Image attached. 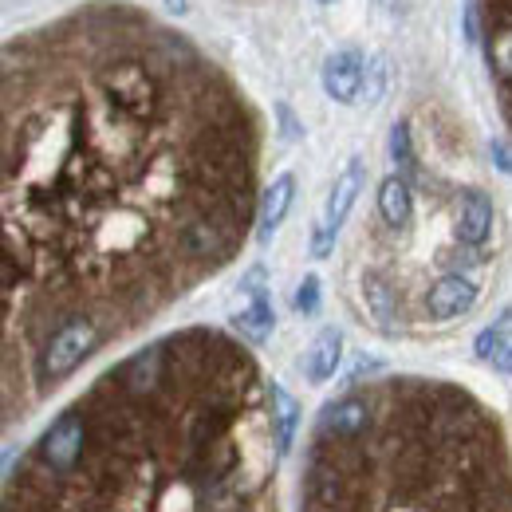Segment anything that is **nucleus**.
<instances>
[{"label":"nucleus","mask_w":512,"mask_h":512,"mask_svg":"<svg viewBox=\"0 0 512 512\" xmlns=\"http://www.w3.org/2000/svg\"><path fill=\"white\" fill-rule=\"evenodd\" d=\"M296 512H512V446L465 386L390 375L327 402Z\"/></svg>","instance_id":"3"},{"label":"nucleus","mask_w":512,"mask_h":512,"mask_svg":"<svg viewBox=\"0 0 512 512\" xmlns=\"http://www.w3.org/2000/svg\"><path fill=\"white\" fill-rule=\"evenodd\" d=\"M363 178H367V170H363V162H359V158H351V162H347V170L335 178L331 197H327V209H323L320 229H316V237H312V253L316 256L331 253L335 233L343 229V221H347V213H351L355 197H359V190H363Z\"/></svg>","instance_id":"5"},{"label":"nucleus","mask_w":512,"mask_h":512,"mask_svg":"<svg viewBox=\"0 0 512 512\" xmlns=\"http://www.w3.org/2000/svg\"><path fill=\"white\" fill-rule=\"evenodd\" d=\"M272 414H276V438H280V449L288 453L292 438H296V426H300V406H296V398H292L280 383H272Z\"/></svg>","instance_id":"14"},{"label":"nucleus","mask_w":512,"mask_h":512,"mask_svg":"<svg viewBox=\"0 0 512 512\" xmlns=\"http://www.w3.org/2000/svg\"><path fill=\"white\" fill-rule=\"evenodd\" d=\"M260 123L190 36L87 4L4 44V426L241 253Z\"/></svg>","instance_id":"1"},{"label":"nucleus","mask_w":512,"mask_h":512,"mask_svg":"<svg viewBox=\"0 0 512 512\" xmlns=\"http://www.w3.org/2000/svg\"><path fill=\"white\" fill-rule=\"evenodd\" d=\"M363 79H367V64L359 48H339L323 60V91L335 103H355L363 91Z\"/></svg>","instance_id":"8"},{"label":"nucleus","mask_w":512,"mask_h":512,"mask_svg":"<svg viewBox=\"0 0 512 512\" xmlns=\"http://www.w3.org/2000/svg\"><path fill=\"white\" fill-rule=\"evenodd\" d=\"M292 197H296V178H292V174H280V178L264 190L260 209H256V241H272V233L280 229V221H284Z\"/></svg>","instance_id":"10"},{"label":"nucleus","mask_w":512,"mask_h":512,"mask_svg":"<svg viewBox=\"0 0 512 512\" xmlns=\"http://www.w3.org/2000/svg\"><path fill=\"white\" fill-rule=\"evenodd\" d=\"M379 217H383L386 229H394V233L414 225V186H410L406 174H390L379 186Z\"/></svg>","instance_id":"9"},{"label":"nucleus","mask_w":512,"mask_h":512,"mask_svg":"<svg viewBox=\"0 0 512 512\" xmlns=\"http://www.w3.org/2000/svg\"><path fill=\"white\" fill-rule=\"evenodd\" d=\"M477 355L493 363V371L512 375V327H489L477 335Z\"/></svg>","instance_id":"13"},{"label":"nucleus","mask_w":512,"mask_h":512,"mask_svg":"<svg viewBox=\"0 0 512 512\" xmlns=\"http://www.w3.org/2000/svg\"><path fill=\"white\" fill-rule=\"evenodd\" d=\"M390 158H394V166H398L402 174H410V170L418 166L414 146H410V123H406V119L394 123V130H390Z\"/></svg>","instance_id":"15"},{"label":"nucleus","mask_w":512,"mask_h":512,"mask_svg":"<svg viewBox=\"0 0 512 512\" xmlns=\"http://www.w3.org/2000/svg\"><path fill=\"white\" fill-rule=\"evenodd\" d=\"M296 308H300L304 316H312V312L320 308V280H316V276H304V284H300V292H296Z\"/></svg>","instance_id":"16"},{"label":"nucleus","mask_w":512,"mask_h":512,"mask_svg":"<svg viewBox=\"0 0 512 512\" xmlns=\"http://www.w3.org/2000/svg\"><path fill=\"white\" fill-rule=\"evenodd\" d=\"M280 453L249 347L186 327L60 410L8 469L0 512H280Z\"/></svg>","instance_id":"2"},{"label":"nucleus","mask_w":512,"mask_h":512,"mask_svg":"<svg viewBox=\"0 0 512 512\" xmlns=\"http://www.w3.org/2000/svg\"><path fill=\"white\" fill-rule=\"evenodd\" d=\"M320 4H335V0H320Z\"/></svg>","instance_id":"18"},{"label":"nucleus","mask_w":512,"mask_h":512,"mask_svg":"<svg viewBox=\"0 0 512 512\" xmlns=\"http://www.w3.org/2000/svg\"><path fill=\"white\" fill-rule=\"evenodd\" d=\"M339 355H343V335H339V327H323L320 335H316V343L308 347V355H304L308 379H312V383H327V379L335 375V367H339Z\"/></svg>","instance_id":"11"},{"label":"nucleus","mask_w":512,"mask_h":512,"mask_svg":"<svg viewBox=\"0 0 512 512\" xmlns=\"http://www.w3.org/2000/svg\"><path fill=\"white\" fill-rule=\"evenodd\" d=\"M233 327H237V335L249 339V343H264V339L272 335V308H268V296H264L260 288L253 292V304L233 316Z\"/></svg>","instance_id":"12"},{"label":"nucleus","mask_w":512,"mask_h":512,"mask_svg":"<svg viewBox=\"0 0 512 512\" xmlns=\"http://www.w3.org/2000/svg\"><path fill=\"white\" fill-rule=\"evenodd\" d=\"M477 12L485 20V64L497 87L501 115L512 130V0H477Z\"/></svg>","instance_id":"4"},{"label":"nucleus","mask_w":512,"mask_h":512,"mask_svg":"<svg viewBox=\"0 0 512 512\" xmlns=\"http://www.w3.org/2000/svg\"><path fill=\"white\" fill-rule=\"evenodd\" d=\"M493 221H497V209H493V197L481 190H461L457 201V241L465 249H485L489 237H493Z\"/></svg>","instance_id":"7"},{"label":"nucleus","mask_w":512,"mask_h":512,"mask_svg":"<svg viewBox=\"0 0 512 512\" xmlns=\"http://www.w3.org/2000/svg\"><path fill=\"white\" fill-rule=\"evenodd\" d=\"M363 87H367V103H379V99H383V91H386V64L383 60H375V64L367 67Z\"/></svg>","instance_id":"17"},{"label":"nucleus","mask_w":512,"mask_h":512,"mask_svg":"<svg viewBox=\"0 0 512 512\" xmlns=\"http://www.w3.org/2000/svg\"><path fill=\"white\" fill-rule=\"evenodd\" d=\"M481 296V280L473 272H453V276H442L438 284L426 288L422 296V316L430 323H449V320H461L465 312H473Z\"/></svg>","instance_id":"6"}]
</instances>
